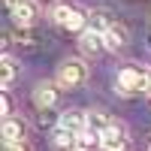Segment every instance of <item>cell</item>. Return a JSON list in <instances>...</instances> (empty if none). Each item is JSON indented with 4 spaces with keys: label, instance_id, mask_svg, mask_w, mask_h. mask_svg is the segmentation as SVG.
<instances>
[{
    "label": "cell",
    "instance_id": "1",
    "mask_svg": "<svg viewBox=\"0 0 151 151\" xmlns=\"http://www.w3.org/2000/svg\"><path fill=\"white\" fill-rule=\"evenodd\" d=\"M115 85H118V94H124V97L139 94V91H151V73L139 64H127V67L118 70Z\"/></svg>",
    "mask_w": 151,
    "mask_h": 151
},
{
    "label": "cell",
    "instance_id": "2",
    "mask_svg": "<svg viewBox=\"0 0 151 151\" xmlns=\"http://www.w3.org/2000/svg\"><path fill=\"white\" fill-rule=\"evenodd\" d=\"M88 82V64L82 58H67V60H60V67H58V85H64V88H79Z\"/></svg>",
    "mask_w": 151,
    "mask_h": 151
},
{
    "label": "cell",
    "instance_id": "3",
    "mask_svg": "<svg viewBox=\"0 0 151 151\" xmlns=\"http://www.w3.org/2000/svg\"><path fill=\"white\" fill-rule=\"evenodd\" d=\"M52 18L60 24V27H67V30H85V27H88V12H85L82 6L58 3L55 12H52Z\"/></svg>",
    "mask_w": 151,
    "mask_h": 151
},
{
    "label": "cell",
    "instance_id": "4",
    "mask_svg": "<svg viewBox=\"0 0 151 151\" xmlns=\"http://www.w3.org/2000/svg\"><path fill=\"white\" fill-rule=\"evenodd\" d=\"M36 18H40V3H36V0H18V3L12 6L15 27H33Z\"/></svg>",
    "mask_w": 151,
    "mask_h": 151
},
{
    "label": "cell",
    "instance_id": "5",
    "mask_svg": "<svg viewBox=\"0 0 151 151\" xmlns=\"http://www.w3.org/2000/svg\"><path fill=\"white\" fill-rule=\"evenodd\" d=\"M100 136H103V151H124L127 148V130L121 124H109Z\"/></svg>",
    "mask_w": 151,
    "mask_h": 151
},
{
    "label": "cell",
    "instance_id": "6",
    "mask_svg": "<svg viewBox=\"0 0 151 151\" xmlns=\"http://www.w3.org/2000/svg\"><path fill=\"white\" fill-rule=\"evenodd\" d=\"M103 40H106V52H121V48L130 42V30L124 27V24L115 21V24H112V27L103 33Z\"/></svg>",
    "mask_w": 151,
    "mask_h": 151
},
{
    "label": "cell",
    "instance_id": "7",
    "mask_svg": "<svg viewBox=\"0 0 151 151\" xmlns=\"http://www.w3.org/2000/svg\"><path fill=\"white\" fill-rule=\"evenodd\" d=\"M33 103H36V109H52L58 103V85L55 82H40L33 88Z\"/></svg>",
    "mask_w": 151,
    "mask_h": 151
},
{
    "label": "cell",
    "instance_id": "8",
    "mask_svg": "<svg viewBox=\"0 0 151 151\" xmlns=\"http://www.w3.org/2000/svg\"><path fill=\"white\" fill-rule=\"evenodd\" d=\"M58 124H60V127H67V130H73V133H82V130H88V112H82V109H67V112H60Z\"/></svg>",
    "mask_w": 151,
    "mask_h": 151
},
{
    "label": "cell",
    "instance_id": "9",
    "mask_svg": "<svg viewBox=\"0 0 151 151\" xmlns=\"http://www.w3.org/2000/svg\"><path fill=\"white\" fill-rule=\"evenodd\" d=\"M18 73H21V64H18V58H12V55H3L0 58V85L6 88H12V82L18 79Z\"/></svg>",
    "mask_w": 151,
    "mask_h": 151
},
{
    "label": "cell",
    "instance_id": "10",
    "mask_svg": "<svg viewBox=\"0 0 151 151\" xmlns=\"http://www.w3.org/2000/svg\"><path fill=\"white\" fill-rule=\"evenodd\" d=\"M79 48L85 55H100L106 48V40H103V33H97V30H82V36H79Z\"/></svg>",
    "mask_w": 151,
    "mask_h": 151
},
{
    "label": "cell",
    "instance_id": "11",
    "mask_svg": "<svg viewBox=\"0 0 151 151\" xmlns=\"http://www.w3.org/2000/svg\"><path fill=\"white\" fill-rule=\"evenodd\" d=\"M0 136H3V142H21L24 139V121L9 115L3 118V124H0Z\"/></svg>",
    "mask_w": 151,
    "mask_h": 151
},
{
    "label": "cell",
    "instance_id": "12",
    "mask_svg": "<svg viewBox=\"0 0 151 151\" xmlns=\"http://www.w3.org/2000/svg\"><path fill=\"white\" fill-rule=\"evenodd\" d=\"M112 24H115V18H112V12H109V9L100 6V9H91V12H88V27H91V30L106 33Z\"/></svg>",
    "mask_w": 151,
    "mask_h": 151
},
{
    "label": "cell",
    "instance_id": "13",
    "mask_svg": "<svg viewBox=\"0 0 151 151\" xmlns=\"http://www.w3.org/2000/svg\"><path fill=\"white\" fill-rule=\"evenodd\" d=\"M76 148L79 151H97V148H103V136L88 127V130H82L79 136H76Z\"/></svg>",
    "mask_w": 151,
    "mask_h": 151
},
{
    "label": "cell",
    "instance_id": "14",
    "mask_svg": "<svg viewBox=\"0 0 151 151\" xmlns=\"http://www.w3.org/2000/svg\"><path fill=\"white\" fill-rule=\"evenodd\" d=\"M76 136H79V133H73V130H67V127L58 124V127L52 130V142L58 148H76Z\"/></svg>",
    "mask_w": 151,
    "mask_h": 151
},
{
    "label": "cell",
    "instance_id": "15",
    "mask_svg": "<svg viewBox=\"0 0 151 151\" xmlns=\"http://www.w3.org/2000/svg\"><path fill=\"white\" fill-rule=\"evenodd\" d=\"M112 124V118L106 115V112H100V109H94V112H88V127L91 130H97V133H103L106 127Z\"/></svg>",
    "mask_w": 151,
    "mask_h": 151
},
{
    "label": "cell",
    "instance_id": "16",
    "mask_svg": "<svg viewBox=\"0 0 151 151\" xmlns=\"http://www.w3.org/2000/svg\"><path fill=\"white\" fill-rule=\"evenodd\" d=\"M40 36L33 33V27H21V33H18V45L21 48H27V52H36V48H40Z\"/></svg>",
    "mask_w": 151,
    "mask_h": 151
},
{
    "label": "cell",
    "instance_id": "17",
    "mask_svg": "<svg viewBox=\"0 0 151 151\" xmlns=\"http://www.w3.org/2000/svg\"><path fill=\"white\" fill-rule=\"evenodd\" d=\"M0 115H3V118L12 115V100H9V91H6V88H3V94H0Z\"/></svg>",
    "mask_w": 151,
    "mask_h": 151
},
{
    "label": "cell",
    "instance_id": "18",
    "mask_svg": "<svg viewBox=\"0 0 151 151\" xmlns=\"http://www.w3.org/2000/svg\"><path fill=\"white\" fill-rule=\"evenodd\" d=\"M3 151H27L24 142H3Z\"/></svg>",
    "mask_w": 151,
    "mask_h": 151
},
{
    "label": "cell",
    "instance_id": "19",
    "mask_svg": "<svg viewBox=\"0 0 151 151\" xmlns=\"http://www.w3.org/2000/svg\"><path fill=\"white\" fill-rule=\"evenodd\" d=\"M145 48H148V52H151V30L145 33Z\"/></svg>",
    "mask_w": 151,
    "mask_h": 151
},
{
    "label": "cell",
    "instance_id": "20",
    "mask_svg": "<svg viewBox=\"0 0 151 151\" xmlns=\"http://www.w3.org/2000/svg\"><path fill=\"white\" fill-rule=\"evenodd\" d=\"M3 3H6V6H9V12H12V6H15V3H18V0H3Z\"/></svg>",
    "mask_w": 151,
    "mask_h": 151
},
{
    "label": "cell",
    "instance_id": "21",
    "mask_svg": "<svg viewBox=\"0 0 151 151\" xmlns=\"http://www.w3.org/2000/svg\"><path fill=\"white\" fill-rule=\"evenodd\" d=\"M145 151H151V136H148V139H145Z\"/></svg>",
    "mask_w": 151,
    "mask_h": 151
},
{
    "label": "cell",
    "instance_id": "22",
    "mask_svg": "<svg viewBox=\"0 0 151 151\" xmlns=\"http://www.w3.org/2000/svg\"><path fill=\"white\" fill-rule=\"evenodd\" d=\"M145 100H148V106H151V91H145Z\"/></svg>",
    "mask_w": 151,
    "mask_h": 151
},
{
    "label": "cell",
    "instance_id": "23",
    "mask_svg": "<svg viewBox=\"0 0 151 151\" xmlns=\"http://www.w3.org/2000/svg\"><path fill=\"white\" fill-rule=\"evenodd\" d=\"M70 151H79V148H70Z\"/></svg>",
    "mask_w": 151,
    "mask_h": 151
}]
</instances>
